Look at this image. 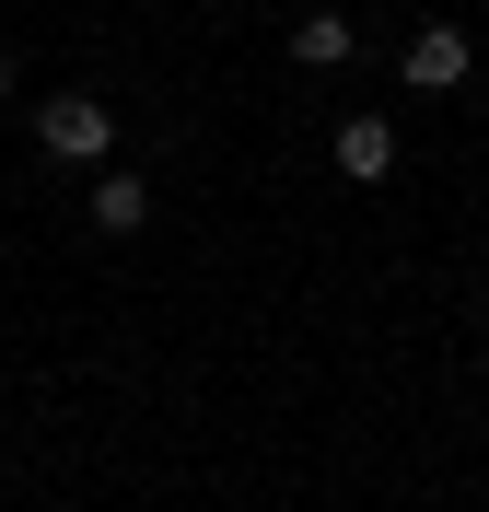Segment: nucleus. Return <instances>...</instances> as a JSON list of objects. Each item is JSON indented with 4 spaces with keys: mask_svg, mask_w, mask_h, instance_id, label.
Listing matches in <instances>:
<instances>
[{
    "mask_svg": "<svg viewBox=\"0 0 489 512\" xmlns=\"http://www.w3.org/2000/svg\"><path fill=\"white\" fill-rule=\"evenodd\" d=\"M35 140H47V163H105L117 152V117H105L94 94H47L35 105Z\"/></svg>",
    "mask_w": 489,
    "mask_h": 512,
    "instance_id": "f257e3e1",
    "label": "nucleus"
},
{
    "mask_svg": "<svg viewBox=\"0 0 489 512\" xmlns=\"http://www.w3.org/2000/svg\"><path fill=\"white\" fill-rule=\"evenodd\" d=\"M396 70H408V94H455V82H466L478 59H466V35H455V24H420Z\"/></svg>",
    "mask_w": 489,
    "mask_h": 512,
    "instance_id": "f03ea898",
    "label": "nucleus"
},
{
    "mask_svg": "<svg viewBox=\"0 0 489 512\" xmlns=\"http://www.w3.org/2000/svg\"><path fill=\"white\" fill-rule=\"evenodd\" d=\"M338 175H350V187H385L396 175V128L385 117H338Z\"/></svg>",
    "mask_w": 489,
    "mask_h": 512,
    "instance_id": "7ed1b4c3",
    "label": "nucleus"
},
{
    "mask_svg": "<svg viewBox=\"0 0 489 512\" xmlns=\"http://www.w3.org/2000/svg\"><path fill=\"white\" fill-rule=\"evenodd\" d=\"M152 222V187H140V175H105L94 187V233H140Z\"/></svg>",
    "mask_w": 489,
    "mask_h": 512,
    "instance_id": "20e7f679",
    "label": "nucleus"
},
{
    "mask_svg": "<svg viewBox=\"0 0 489 512\" xmlns=\"http://www.w3.org/2000/svg\"><path fill=\"white\" fill-rule=\"evenodd\" d=\"M350 47H361V35L338 24V12H315V24H292V59H303V70H350Z\"/></svg>",
    "mask_w": 489,
    "mask_h": 512,
    "instance_id": "39448f33",
    "label": "nucleus"
},
{
    "mask_svg": "<svg viewBox=\"0 0 489 512\" xmlns=\"http://www.w3.org/2000/svg\"><path fill=\"white\" fill-rule=\"evenodd\" d=\"M0 117H12V59H0Z\"/></svg>",
    "mask_w": 489,
    "mask_h": 512,
    "instance_id": "423d86ee",
    "label": "nucleus"
}]
</instances>
